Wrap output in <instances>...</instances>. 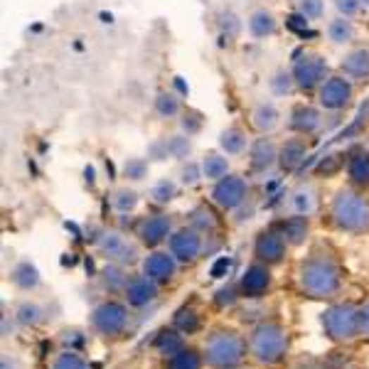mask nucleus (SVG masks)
<instances>
[{
	"instance_id": "1",
	"label": "nucleus",
	"mask_w": 369,
	"mask_h": 369,
	"mask_svg": "<svg viewBox=\"0 0 369 369\" xmlns=\"http://www.w3.org/2000/svg\"><path fill=\"white\" fill-rule=\"evenodd\" d=\"M298 283L303 293L311 298H332L340 291V266L327 254H313L298 268Z\"/></svg>"
},
{
	"instance_id": "2",
	"label": "nucleus",
	"mask_w": 369,
	"mask_h": 369,
	"mask_svg": "<svg viewBox=\"0 0 369 369\" xmlns=\"http://www.w3.org/2000/svg\"><path fill=\"white\" fill-rule=\"evenodd\" d=\"M288 350V335L278 323H258L249 335V352L258 365H276Z\"/></svg>"
},
{
	"instance_id": "3",
	"label": "nucleus",
	"mask_w": 369,
	"mask_h": 369,
	"mask_svg": "<svg viewBox=\"0 0 369 369\" xmlns=\"http://www.w3.org/2000/svg\"><path fill=\"white\" fill-rule=\"evenodd\" d=\"M246 355V340L232 330H217L207 337L202 360L214 369H232Z\"/></svg>"
},
{
	"instance_id": "4",
	"label": "nucleus",
	"mask_w": 369,
	"mask_h": 369,
	"mask_svg": "<svg viewBox=\"0 0 369 369\" xmlns=\"http://www.w3.org/2000/svg\"><path fill=\"white\" fill-rule=\"evenodd\" d=\"M330 217L345 232H365L369 229V202L355 189H340L332 199Z\"/></svg>"
},
{
	"instance_id": "5",
	"label": "nucleus",
	"mask_w": 369,
	"mask_h": 369,
	"mask_svg": "<svg viewBox=\"0 0 369 369\" xmlns=\"http://www.w3.org/2000/svg\"><path fill=\"white\" fill-rule=\"evenodd\" d=\"M323 327L335 342H350L360 335V308L340 303L323 313Z\"/></svg>"
},
{
	"instance_id": "6",
	"label": "nucleus",
	"mask_w": 369,
	"mask_h": 369,
	"mask_svg": "<svg viewBox=\"0 0 369 369\" xmlns=\"http://www.w3.org/2000/svg\"><path fill=\"white\" fill-rule=\"evenodd\" d=\"M291 74L296 79V87L303 92H311V89H320L323 82L327 79V62L323 54L318 52H301L293 59Z\"/></svg>"
},
{
	"instance_id": "7",
	"label": "nucleus",
	"mask_w": 369,
	"mask_h": 369,
	"mask_svg": "<svg viewBox=\"0 0 369 369\" xmlns=\"http://www.w3.org/2000/svg\"><path fill=\"white\" fill-rule=\"evenodd\" d=\"M128 325V308L123 303H116V301H108V303H101V306L94 308L92 313V327L101 335L111 337V335H118L123 332Z\"/></svg>"
},
{
	"instance_id": "8",
	"label": "nucleus",
	"mask_w": 369,
	"mask_h": 369,
	"mask_svg": "<svg viewBox=\"0 0 369 369\" xmlns=\"http://www.w3.org/2000/svg\"><path fill=\"white\" fill-rule=\"evenodd\" d=\"M246 194H249V184L242 175H227L214 182L212 202L219 204L222 209H237L246 202Z\"/></svg>"
},
{
	"instance_id": "9",
	"label": "nucleus",
	"mask_w": 369,
	"mask_h": 369,
	"mask_svg": "<svg viewBox=\"0 0 369 369\" xmlns=\"http://www.w3.org/2000/svg\"><path fill=\"white\" fill-rule=\"evenodd\" d=\"M99 251L111 263H118V266L133 263L138 256V246L128 242L121 232H104L101 237H99Z\"/></svg>"
},
{
	"instance_id": "10",
	"label": "nucleus",
	"mask_w": 369,
	"mask_h": 369,
	"mask_svg": "<svg viewBox=\"0 0 369 369\" xmlns=\"http://www.w3.org/2000/svg\"><path fill=\"white\" fill-rule=\"evenodd\" d=\"M352 99V82L347 77H327L318 89V101L325 111H342Z\"/></svg>"
},
{
	"instance_id": "11",
	"label": "nucleus",
	"mask_w": 369,
	"mask_h": 369,
	"mask_svg": "<svg viewBox=\"0 0 369 369\" xmlns=\"http://www.w3.org/2000/svg\"><path fill=\"white\" fill-rule=\"evenodd\" d=\"M204 244H202V234L192 227L177 229L170 237V254L182 263H192L194 258L202 254Z\"/></svg>"
},
{
	"instance_id": "12",
	"label": "nucleus",
	"mask_w": 369,
	"mask_h": 369,
	"mask_svg": "<svg viewBox=\"0 0 369 369\" xmlns=\"http://www.w3.org/2000/svg\"><path fill=\"white\" fill-rule=\"evenodd\" d=\"M286 237L278 229H266V232L258 234L256 244H254V251H256V258L263 263H278L286 254Z\"/></svg>"
},
{
	"instance_id": "13",
	"label": "nucleus",
	"mask_w": 369,
	"mask_h": 369,
	"mask_svg": "<svg viewBox=\"0 0 369 369\" xmlns=\"http://www.w3.org/2000/svg\"><path fill=\"white\" fill-rule=\"evenodd\" d=\"M177 271V258L168 251H153L151 256H146L143 261V273H146L151 281L165 283L175 276Z\"/></svg>"
},
{
	"instance_id": "14",
	"label": "nucleus",
	"mask_w": 369,
	"mask_h": 369,
	"mask_svg": "<svg viewBox=\"0 0 369 369\" xmlns=\"http://www.w3.org/2000/svg\"><path fill=\"white\" fill-rule=\"evenodd\" d=\"M271 286V273L263 263H251V266L244 271L242 281H239V288L246 298H258L268 291Z\"/></svg>"
},
{
	"instance_id": "15",
	"label": "nucleus",
	"mask_w": 369,
	"mask_h": 369,
	"mask_svg": "<svg viewBox=\"0 0 369 369\" xmlns=\"http://www.w3.org/2000/svg\"><path fill=\"white\" fill-rule=\"evenodd\" d=\"M138 237L146 246H158L170 237V217L165 214H151L138 227Z\"/></svg>"
},
{
	"instance_id": "16",
	"label": "nucleus",
	"mask_w": 369,
	"mask_h": 369,
	"mask_svg": "<svg viewBox=\"0 0 369 369\" xmlns=\"http://www.w3.org/2000/svg\"><path fill=\"white\" fill-rule=\"evenodd\" d=\"M123 296H126L128 306L143 308V306H148V303H151L153 298L158 296V283L151 281L146 273H143V276H133L131 281H128Z\"/></svg>"
},
{
	"instance_id": "17",
	"label": "nucleus",
	"mask_w": 369,
	"mask_h": 369,
	"mask_svg": "<svg viewBox=\"0 0 369 369\" xmlns=\"http://www.w3.org/2000/svg\"><path fill=\"white\" fill-rule=\"evenodd\" d=\"M278 163V148L271 138H256L251 146V168L256 173L271 170Z\"/></svg>"
},
{
	"instance_id": "18",
	"label": "nucleus",
	"mask_w": 369,
	"mask_h": 369,
	"mask_svg": "<svg viewBox=\"0 0 369 369\" xmlns=\"http://www.w3.org/2000/svg\"><path fill=\"white\" fill-rule=\"evenodd\" d=\"M323 118H320V111L313 106H306V104H301V106H296L291 111V128L296 133H303V136H311V133H315L318 128H320Z\"/></svg>"
},
{
	"instance_id": "19",
	"label": "nucleus",
	"mask_w": 369,
	"mask_h": 369,
	"mask_svg": "<svg viewBox=\"0 0 369 369\" xmlns=\"http://www.w3.org/2000/svg\"><path fill=\"white\" fill-rule=\"evenodd\" d=\"M306 153L308 148L303 138H288V141L278 148V165H281V170L286 173L296 170V168L306 161Z\"/></svg>"
},
{
	"instance_id": "20",
	"label": "nucleus",
	"mask_w": 369,
	"mask_h": 369,
	"mask_svg": "<svg viewBox=\"0 0 369 369\" xmlns=\"http://www.w3.org/2000/svg\"><path fill=\"white\" fill-rule=\"evenodd\" d=\"M278 118H281V113H278L276 104L271 101H258L256 106L251 108V126L256 128L258 133H263V136L278 126Z\"/></svg>"
},
{
	"instance_id": "21",
	"label": "nucleus",
	"mask_w": 369,
	"mask_h": 369,
	"mask_svg": "<svg viewBox=\"0 0 369 369\" xmlns=\"http://www.w3.org/2000/svg\"><path fill=\"white\" fill-rule=\"evenodd\" d=\"M340 67L347 79H367L369 77V49L357 47V49H352V52H347Z\"/></svg>"
},
{
	"instance_id": "22",
	"label": "nucleus",
	"mask_w": 369,
	"mask_h": 369,
	"mask_svg": "<svg viewBox=\"0 0 369 369\" xmlns=\"http://www.w3.org/2000/svg\"><path fill=\"white\" fill-rule=\"evenodd\" d=\"M246 27H249V35H251V37L263 39V37H268V35H273V30H276V20H273V15L268 13V10L258 8L246 18Z\"/></svg>"
},
{
	"instance_id": "23",
	"label": "nucleus",
	"mask_w": 369,
	"mask_h": 369,
	"mask_svg": "<svg viewBox=\"0 0 369 369\" xmlns=\"http://www.w3.org/2000/svg\"><path fill=\"white\" fill-rule=\"evenodd\" d=\"M327 39L332 44H350L355 39V25H352V20L342 18V15L332 18L327 23Z\"/></svg>"
},
{
	"instance_id": "24",
	"label": "nucleus",
	"mask_w": 369,
	"mask_h": 369,
	"mask_svg": "<svg viewBox=\"0 0 369 369\" xmlns=\"http://www.w3.org/2000/svg\"><path fill=\"white\" fill-rule=\"evenodd\" d=\"M10 281L20 288V291H32V288L39 286V271L35 268V263L30 261H20L18 266L10 273Z\"/></svg>"
},
{
	"instance_id": "25",
	"label": "nucleus",
	"mask_w": 369,
	"mask_h": 369,
	"mask_svg": "<svg viewBox=\"0 0 369 369\" xmlns=\"http://www.w3.org/2000/svg\"><path fill=\"white\" fill-rule=\"evenodd\" d=\"M199 165H202V175L212 182H217L229 175V161L224 156H219V153H204Z\"/></svg>"
},
{
	"instance_id": "26",
	"label": "nucleus",
	"mask_w": 369,
	"mask_h": 369,
	"mask_svg": "<svg viewBox=\"0 0 369 369\" xmlns=\"http://www.w3.org/2000/svg\"><path fill=\"white\" fill-rule=\"evenodd\" d=\"M219 148H222L227 156H239L246 148V133L239 126H229L219 133Z\"/></svg>"
},
{
	"instance_id": "27",
	"label": "nucleus",
	"mask_w": 369,
	"mask_h": 369,
	"mask_svg": "<svg viewBox=\"0 0 369 369\" xmlns=\"http://www.w3.org/2000/svg\"><path fill=\"white\" fill-rule=\"evenodd\" d=\"M281 232L283 237H286L288 244H303L308 239V232H311V224H308V217H303V214H296V217L286 219V222L281 224Z\"/></svg>"
},
{
	"instance_id": "28",
	"label": "nucleus",
	"mask_w": 369,
	"mask_h": 369,
	"mask_svg": "<svg viewBox=\"0 0 369 369\" xmlns=\"http://www.w3.org/2000/svg\"><path fill=\"white\" fill-rule=\"evenodd\" d=\"M291 207H293V212L303 214V217L313 214V212H315V207H318L315 189H313L311 184H301V187H298L296 192L291 194Z\"/></svg>"
},
{
	"instance_id": "29",
	"label": "nucleus",
	"mask_w": 369,
	"mask_h": 369,
	"mask_svg": "<svg viewBox=\"0 0 369 369\" xmlns=\"http://www.w3.org/2000/svg\"><path fill=\"white\" fill-rule=\"evenodd\" d=\"M347 175L355 184H369V153L357 151L347 161Z\"/></svg>"
},
{
	"instance_id": "30",
	"label": "nucleus",
	"mask_w": 369,
	"mask_h": 369,
	"mask_svg": "<svg viewBox=\"0 0 369 369\" xmlns=\"http://www.w3.org/2000/svg\"><path fill=\"white\" fill-rule=\"evenodd\" d=\"M217 214L212 212V209L207 207V204H199V207H194L192 212H189V227L197 229L199 234L204 232H214L217 229Z\"/></svg>"
},
{
	"instance_id": "31",
	"label": "nucleus",
	"mask_w": 369,
	"mask_h": 369,
	"mask_svg": "<svg viewBox=\"0 0 369 369\" xmlns=\"http://www.w3.org/2000/svg\"><path fill=\"white\" fill-rule=\"evenodd\" d=\"M156 113L161 118H175L180 113V99L173 92H161L156 96Z\"/></svg>"
},
{
	"instance_id": "32",
	"label": "nucleus",
	"mask_w": 369,
	"mask_h": 369,
	"mask_svg": "<svg viewBox=\"0 0 369 369\" xmlns=\"http://www.w3.org/2000/svg\"><path fill=\"white\" fill-rule=\"evenodd\" d=\"M202 357L194 350H177L173 357H168V369H199L202 367Z\"/></svg>"
},
{
	"instance_id": "33",
	"label": "nucleus",
	"mask_w": 369,
	"mask_h": 369,
	"mask_svg": "<svg viewBox=\"0 0 369 369\" xmlns=\"http://www.w3.org/2000/svg\"><path fill=\"white\" fill-rule=\"evenodd\" d=\"M104 286L108 288V291H126V286H128V281L131 278L123 273V268L118 266V263H111V266H106L104 268Z\"/></svg>"
},
{
	"instance_id": "34",
	"label": "nucleus",
	"mask_w": 369,
	"mask_h": 369,
	"mask_svg": "<svg viewBox=\"0 0 369 369\" xmlns=\"http://www.w3.org/2000/svg\"><path fill=\"white\" fill-rule=\"evenodd\" d=\"M111 204H113V209H116V212H121V214L133 212V209L138 207V192H136V189H128V187L116 189V192H113V197H111Z\"/></svg>"
},
{
	"instance_id": "35",
	"label": "nucleus",
	"mask_w": 369,
	"mask_h": 369,
	"mask_svg": "<svg viewBox=\"0 0 369 369\" xmlns=\"http://www.w3.org/2000/svg\"><path fill=\"white\" fill-rule=\"evenodd\" d=\"M180 330H163L156 340L158 352H163L165 357H173L177 350H182V337L177 335Z\"/></svg>"
},
{
	"instance_id": "36",
	"label": "nucleus",
	"mask_w": 369,
	"mask_h": 369,
	"mask_svg": "<svg viewBox=\"0 0 369 369\" xmlns=\"http://www.w3.org/2000/svg\"><path fill=\"white\" fill-rule=\"evenodd\" d=\"M148 170H151V165H148L146 158H128L126 165H123V177H128L133 182H141L148 177Z\"/></svg>"
},
{
	"instance_id": "37",
	"label": "nucleus",
	"mask_w": 369,
	"mask_h": 369,
	"mask_svg": "<svg viewBox=\"0 0 369 369\" xmlns=\"http://www.w3.org/2000/svg\"><path fill=\"white\" fill-rule=\"evenodd\" d=\"M268 84H271V92L276 94V96H286V94H291L293 87H296V79H293V74L286 72V69H278V72H273Z\"/></svg>"
},
{
	"instance_id": "38",
	"label": "nucleus",
	"mask_w": 369,
	"mask_h": 369,
	"mask_svg": "<svg viewBox=\"0 0 369 369\" xmlns=\"http://www.w3.org/2000/svg\"><path fill=\"white\" fill-rule=\"evenodd\" d=\"M175 194H177V184L168 180V177L165 180H158L151 189V199L156 204H168L170 199H175Z\"/></svg>"
},
{
	"instance_id": "39",
	"label": "nucleus",
	"mask_w": 369,
	"mask_h": 369,
	"mask_svg": "<svg viewBox=\"0 0 369 369\" xmlns=\"http://www.w3.org/2000/svg\"><path fill=\"white\" fill-rule=\"evenodd\" d=\"M173 325H175V330L189 335V332H194L199 327V318L192 308H182V311H177V315L173 318Z\"/></svg>"
},
{
	"instance_id": "40",
	"label": "nucleus",
	"mask_w": 369,
	"mask_h": 369,
	"mask_svg": "<svg viewBox=\"0 0 369 369\" xmlns=\"http://www.w3.org/2000/svg\"><path fill=\"white\" fill-rule=\"evenodd\" d=\"M189 138H192V136H187V133H180V136L168 138V153H170V158L184 161V158L189 156V151H192V141H189Z\"/></svg>"
},
{
	"instance_id": "41",
	"label": "nucleus",
	"mask_w": 369,
	"mask_h": 369,
	"mask_svg": "<svg viewBox=\"0 0 369 369\" xmlns=\"http://www.w3.org/2000/svg\"><path fill=\"white\" fill-rule=\"evenodd\" d=\"M298 13L306 20H320L325 15V0H298Z\"/></svg>"
},
{
	"instance_id": "42",
	"label": "nucleus",
	"mask_w": 369,
	"mask_h": 369,
	"mask_svg": "<svg viewBox=\"0 0 369 369\" xmlns=\"http://www.w3.org/2000/svg\"><path fill=\"white\" fill-rule=\"evenodd\" d=\"M52 369H89V367H87V362L77 355V352L67 350L52 362Z\"/></svg>"
},
{
	"instance_id": "43",
	"label": "nucleus",
	"mask_w": 369,
	"mask_h": 369,
	"mask_svg": "<svg viewBox=\"0 0 369 369\" xmlns=\"http://www.w3.org/2000/svg\"><path fill=\"white\" fill-rule=\"evenodd\" d=\"M202 165L199 163H194V161H187L182 165V170H180V180L182 184H187V187H192V184H197L199 180H202Z\"/></svg>"
},
{
	"instance_id": "44",
	"label": "nucleus",
	"mask_w": 369,
	"mask_h": 369,
	"mask_svg": "<svg viewBox=\"0 0 369 369\" xmlns=\"http://www.w3.org/2000/svg\"><path fill=\"white\" fill-rule=\"evenodd\" d=\"M18 320L23 323V325H37L39 323V315H42V311H39L35 303H23V306L18 308Z\"/></svg>"
},
{
	"instance_id": "45",
	"label": "nucleus",
	"mask_w": 369,
	"mask_h": 369,
	"mask_svg": "<svg viewBox=\"0 0 369 369\" xmlns=\"http://www.w3.org/2000/svg\"><path fill=\"white\" fill-rule=\"evenodd\" d=\"M180 126L187 136H194V133L202 128V113L199 111H184L182 118H180Z\"/></svg>"
},
{
	"instance_id": "46",
	"label": "nucleus",
	"mask_w": 369,
	"mask_h": 369,
	"mask_svg": "<svg viewBox=\"0 0 369 369\" xmlns=\"http://www.w3.org/2000/svg\"><path fill=\"white\" fill-rule=\"evenodd\" d=\"M148 158H151V161H165V158H170V153H168V138L153 141L151 146H148Z\"/></svg>"
},
{
	"instance_id": "47",
	"label": "nucleus",
	"mask_w": 369,
	"mask_h": 369,
	"mask_svg": "<svg viewBox=\"0 0 369 369\" xmlns=\"http://www.w3.org/2000/svg\"><path fill=\"white\" fill-rule=\"evenodd\" d=\"M332 3H335L337 13H340L342 18H355V15L362 10L360 0H332Z\"/></svg>"
},
{
	"instance_id": "48",
	"label": "nucleus",
	"mask_w": 369,
	"mask_h": 369,
	"mask_svg": "<svg viewBox=\"0 0 369 369\" xmlns=\"http://www.w3.org/2000/svg\"><path fill=\"white\" fill-rule=\"evenodd\" d=\"M234 301H237V291H234L232 286H227V288H219V291H217V296H214V306H217V308L232 306Z\"/></svg>"
},
{
	"instance_id": "49",
	"label": "nucleus",
	"mask_w": 369,
	"mask_h": 369,
	"mask_svg": "<svg viewBox=\"0 0 369 369\" xmlns=\"http://www.w3.org/2000/svg\"><path fill=\"white\" fill-rule=\"evenodd\" d=\"M229 268H232V258H229V256H222V258H219V261L212 266V276H214V278H222L224 273L229 271Z\"/></svg>"
},
{
	"instance_id": "50",
	"label": "nucleus",
	"mask_w": 369,
	"mask_h": 369,
	"mask_svg": "<svg viewBox=\"0 0 369 369\" xmlns=\"http://www.w3.org/2000/svg\"><path fill=\"white\" fill-rule=\"evenodd\" d=\"M360 335L369 340V303L360 308Z\"/></svg>"
},
{
	"instance_id": "51",
	"label": "nucleus",
	"mask_w": 369,
	"mask_h": 369,
	"mask_svg": "<svg viewBox=\"0 0 369 369\" xmlns=\"http://www.w3.org/2000/svg\"><path fill=\"white\" fill-rule=\"evenodd\" d=\"M308 23H311V20H306L301 13H296V15H291V18H288V27H293V30H306Z\"/></svg>"
},
{
	"instance_id": "52",
	"label": "nucleus",
	"mask_w": 369,
	"mask_h": 369,
	"mask_svg": "<svg viewBox=\"0 0 369 369\" xmlns=\"http://www.w3.org/2000/svg\"><path fill=\"white\" fill-rule=\"evenodd\" d=\"M175 87L177 89H180V92L184 94V92H187V87H184V84H182V77H175Z\"/></svg>"
},
{
	"instance_id": "53",
	"label": "nucleus",
	"mask_w": 369,
	"mask_h": 369,
	"mask_svg": "<svg viewBox=\"0 0 369 369\" xmlns=\"http://www.w3.org/2000/svg\"><path fill=\"white\" fill-rule=\"evenodd\" d=\"M362 3V8H369V0H360Z\"/></svg>"
},
{
	"instance_id": "54",
	"label": "nucleus",
	"mask_w": 369,
	"mask_h": 369,
	"mask_svg": "<svg viewBox=\"0 0 369 369\" xmlns=\"http://www.w3.org/2000/svg\"><path fill=\"white\" fill-rule=\"evenodd\" d=\"M232 369H234V367H232Z\"/></svg>"
}]
</instances>
